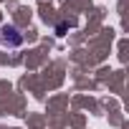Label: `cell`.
Segmentation results:
<instances>
[{
	"instance_id": "cell-1",
	"label": "cell",
	"mask_w": 129,
	"mask_h": 129,
	"mask_svg": "<svg viewBox=\"0 0 129 129\" xmlns=\"http://www.w3.org/2000/svg\"><path fill=\"white\" fill-rule=\"evenodd\" d=\"M0 43L8 46V48H18L23 43V36H20V30L15 25H3L0 28Z\"/></svg>"
}]
</instances>
